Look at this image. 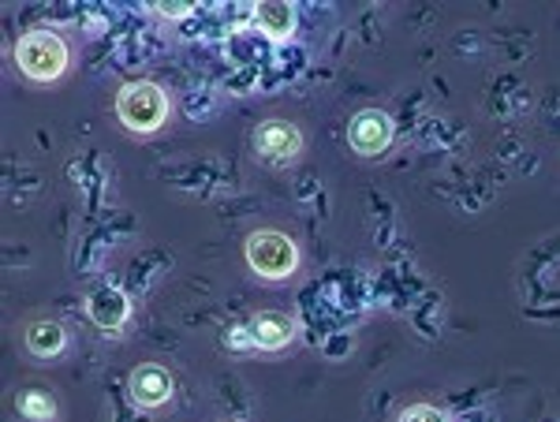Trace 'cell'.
<instances>
[{"label":"cell","instance_id":"6da1fadb","mask_svg":"<svg viewBox=\"0 0 560 422\" xmlns=\"http://www.w3.org/2000/svg\"><path fill=\"white\" fill-rule=\"evenodd\" d=\"M15 60H20L26 79L49 83V79H57L68 68V45L49 31H31L15 45Z\"/></svg>","mask_w":560,"mask_h":422},{"label":"cell","instance_id":"7a4b0ae2","mask_svg":"<svg viewBox=\"0 0 560 422\" xmlns=\"http://www.w3.org/2000/svg\"><path fill=\"white\" fill-rule=\"evenodd\" d=\"M116 113L131 131H153L165 124L168 97L158 83H128L116 94Z\"/></svg>","mask_w":560,"mask_h":422},{"label":"cell","instance_id":"3957f363","mask_svg":"<svg viewBox=\"0 0 560 422\" xmlns=\"http://www.w3.org/2000/svg\"><path fill=\"white\" fill-rule=\"evenodd\" d=\"M247 262L255 273L269 277V281H284V277H292L295 266H300V250H295V244L284 232L266 228L247 239Z\"/></svg>","mask_w":560,"mask_h":422},{"label":"cell","instance_id":"277c9868","mask_svg":"<svg viewBox=\"0 0 560 422\" xmlns=\"http://www.w3.org/2000/svg\"><path fill=\"white\" fill-rule=\"evenodd\" d=\"M348 142L355 154H366V157L385 154L388 142H393V120H388V113L382 109L355 113V120H351V128H348Z\"/></svg>","mask_w":560,"mask_h":422},{"label":"cell","instance_id":"5b68a950","mask_svg":"<svg viewBox=\"0 0 560 422\" xmlns=\"http://www.w3.org/2000/svg\"><path fill=\"white\" fill-rule=\"evenodd\" d=\"M255 146H258V154L266 161L280 165V161H292L295 154H300L303 134H300L295 124H288V120H266L255 131Z\"/></svg>","mask_w":560,"mask_h":422},{"label":"cell","instance_id":"8992f818","mask_svg":"<svg viewBox=\"0 0 560 422\" xmlns=\"http://www.w3.org/2000/svg\"><path fill=\"white\" fill-rule=\"evenodd\" d=\"M168 397H173V378H168L165 366H139L131 374V400L142 403V408H161Z\"/></svg>","mask_w":560,"mask_h":422},{"label":"cell","instance_id":"52a82bcc","mask_svg":"<svg viewBox=\"0 0 560 422\" xmlns=\"http://www.w3.org/2000/svg\"><path fill=\"white\" fill-rule=\"evenodd\" d=\"M292 337H295V321L280 310H261L255 314V321H250V340H255L258 348H266V352L284 348Z\"/></svg>","mask_w":560,"mask_h":422},{"label":"cell","instance_id":"ba28073f","mask_svg":"<svg viewBox=\"0 0 560 422\" xmlns=\"http://www.w3.org/2000/svg\"><path fill=\"white\" fill-rule=\"evenodd\" d=\"M90 318H94V326L102 329H120L124 318H128V295L120 289H97L90 295Z\"/></svg>","mask_w":560,"mask_h":422},{"label":"cell","instance_id":"9c48e42d","mask_svg":"<svg viewBox=\"0 0 560 422\" xmlns=\"http://www.w3.org/2000/svg\"><path fill=\"white\" fill-rule=\"evenodd\" d=\"M255 20H258L261 31L269 34V38H288V34H292V26H295V12H292V4L266 0V4H258Z\"/></svg>","mask_w":560,"mask_h":422},{"label":"cell","instance_id":"30bf717a","mask_svg":"<svg viewBox=\"0 0 560 422\" xmlns=\"http://www.w3.org/2000/svg\"><path fill=\"white\" fill-rule=\"evenodd\" d=\"M26 348H31L34 355L65 352V329H60L57 321H38V326H31V333H26Z\"/></svg>","mask_w":560,"mask_h":422},{"label":"cell","instance_id":"8fae6325","mask_svg":"<svg viewBox=\"0 0 560 422\" xmlns=\"http://www.w3.org/2000/svg\"><path fill=\"white\" fill-rule=\"evenodd\" d=\"M20 408H23V415H31V419H49L52 415V403H49V397H42V392H26Z\"/></svg>","mask_w":560,"mask_h":422},{"label":"cell","instance_id":"7c38bea8","mask_svg":"<svg viewBox=\"0 0 560 422\" xmlns=\"http://www.w3.org/2000/svg\"><path fill=\"white\" fill-rule=\"evenodd\" d=\"M400 422H448V419L438 408H430V403H415V408L404 411Z\"/></svg>","mask_w":560,"mask_h":422},{"label":"cell","instance_id":"4fadbf2b","mask_svg":"<svg viewBox=\"0 0 560 422\" xmlns=\"http://www.w3.org/2000/svg\"><path fill=\"white\" fill-rule=\"evenodd\" d=\"M161 15H168V20H179V15L191 12V4H184V0H173V4H158Z\"/></svg>","mask_w":560,"mask_h":422}]
</instances>
